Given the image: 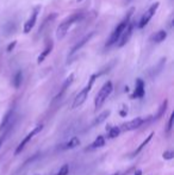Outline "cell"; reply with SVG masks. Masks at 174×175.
Wrapping results in <instances>:
<instances>
[{"instance_id": "6da1fadb", "label": "cell", "mask_w": 174, "mask_h": 175, "mask_svg": "<svg viewBox=\"0 0 174 175\" xmlns=\"http://www.w3.org/2000/svg\"><path fill=\"white\" fill-rule=\"evenodd\" d=\"M132 12H134V10H130V11L128 12V15H125V18L117 25V28H116V29L114 30V32L111 33V36H110V38H109V41L106 42V46H112V44H114V43L118 42L119 37L122 36V33L124 32V30H125L127 26H128V24L130 23V17H131V15H132Z\"/></svg>"}, {"instance_id": "7a4b0ae2", "label": "cell", "mask_w": 174, "mask_h": 175, "mask_svg": "<svg viewBox=\"0 0 174 175\" xmlns=\"http://www.w3.org/2000/svg\"><path fill=\"white\" fill-rule=\"evenodd\" d=\"M112 90H114V85L111 81H107L106 84H104V86L100 88L99 93L96 97V100H94V105H96V110H98L103 106V104L105 103V100L110 97V94L112 93Z\"/></svg>"}, {"instance_id": "3957f363", "label": "cell", "mask_w": 174, "mask_h": 175, "mask_svg": "<svg viewBox=\"0 0 174 175\" xmlns=\"http://www.w3.org/2000/svg\"><path fill=\"white\" fill-rule=\"evenodd\" d=\"M81 18H83V17H81L80 13H76V15H70V17H68L66 20H63V22L60 24V26L57 28V30H56V36H57V38L61 39V38L65 37V36L67 35L68 30L70 29V26L75 23V22L80 20Z\"/></svg>"}, {"instance_id": "277c9868", "label": "cell", "mask_w": 174, "mask_h": 175, "mask_svg": "<svg viewBox=\"0 0 174 175\" xmlns=\"http://www.w3.org/2000/svg\"><path fill=\"white\" fill-rule=\"evenodd\" d=\"M96 77H97V75H92L91 79H90V82L87 84V86H86L83 91L80 92V93L75 97V99H74V101H73V108H76V107H79L80 105H83V103H85V100L87 99V95H88V93H90V91H91L92 86H93V82H94Z\"/></svg>"}, {"instance_id": "5b68a950", "label": "cell", "mask_w": 174, "mask_h": 175, "mask_svg": "<svg viewBox=\"0 0 174 175\" xmlns=\"http://www.w3.org/2000/svg\"><path fill=\"white\" fill-rule=\"evenodd\" d=\"M42 129H43V125H37V126H36V128H35L33 130H32L31 132H29V133H28V135H26V136L24 137L23 141H22V142L19 143V145L17 147V149H16V151H15V155H18V154H20V152H22V150H23L24 148H25V145L28 144L29 142H30L31 138L33 137L35 135H37L38 132H41V131H42Z\"/></svg>"}, {"instance_id": "8992f818", "label": "cell", "mask_w": 174, "mask_h": 175, "mask_svg": "<svg viewBox=\"0 0 174 175\" xmlns=\"http://www.w3.org/2000/svg\"><path fill=\"white\" fill-rule=\"evenodd\" d=\"M159 2H155V4H153L150 7L148 8V11L142 15V18H141V20H140V23H138V28L140 29H142L144 28L147 24L149 23V20H150L151 18H153V15H155V12H156V10L159 7Z\"/></svg>"}, {"instance_id": "52a82bcc", "label": "cell", "mask_w": 174, "mask_h": 175, "mask_svg": "<svg viewBox=\"0 0 174 175\" xmlns=\"http://www.w3.org/2000/svg\"><path fill=\"white\" fill-rule=\"evenodd\" d=\"M134 25H135L134 23L128 24L127 29L124 30V32L122 33V36L118 39V46H124L129 42V39H130L131 35H132V31H134Z\"/></svg>"}, {"instance_id": "ba28073f", "label": "cell", "mask_w": 174, "mask_h": 175, "mask_svg": "<svg viewBox=\"0 0 174 175\" xmlns=\"http://www.w3.org/2000/svg\"><path fill=\"white\" fill-rule=\"evenodd\" d=\"M143 123H144L143 118H135V119H132V120H130V122H127V123H124V124H122L119 129H121L122 131H131V130H135L137 129V128H140Z\"/></svg>"}, {"instance_id": "9c48e42d", "label": "cell", "mask_w": 174, "mask_h": 175, "mask_svg": "<svg viewBox=\"0 0 174 175\" xmlns=\"http://www.w3.org/2000/svg\"><path fill=\"white\" fill-rule=\"evenodd\" d=\"M38 12H39V7H36L35 10H33V12H32L31 17L28 19V22L25 23V25H24V32H25V33H29V32L31 31V29L35 26L36 20H37Z\"/></svg>"}, {"instance_id": "30bf717a", "label": "cell", "mask_w": 174, "mask_h": 175, "mask_svg": "<svg viewBox=\"0 0 174 175\" xmlns=\"http://www.w3.org/2000/svg\"><path fill=\"white\" fill-rule=\"evenodd\" d=\"M13 114H15V108H11L7 113L5 114L4 119H2L1 123H0V132L6 129V128H7V125L8 126H11V119L13 118Z\"/></svg>"}, {"instance_id": "8fae6325", "label": "cell", "mask_w": 174, "mask_h": 175, "mask_svg": "<svg viewBox=\"0 0 174 175\" xmlns=\"http://www.w3.org/2000/svg\"><path fill=\"white\" fill-rule=\"evenodd\" d=\"M79 144H80V139H79L78 137H73V138H70L68 142L61 144L59 149H60V150H69V149H74V148H76Z\"/></svg>"}, {"instance_id": "7c38bea8", "label": "cell", "mask_w": 174, "mask_h": 175, "mask_svg": "<svg viewBox=\"0 0 174 175\" xmlns=\"http://www.w3.org/2000/svg\"><path fill=\"white\" fill-rule=\"evenodd\" d=\"M93 35H94V32H91V33L86 35V36H85V37H83V39L80 41V43H78V44H76V46H74V48H73L72 50H70V53H69V56L74 55V54H75L76 51L79 50V49H81V48H83V46H85V44H86V43H87V42H88V41H90L92 37H93Z\"/></svg>"}, {"instance_id": "4fadbf2b", "label": "cell", "mask_w": 174, "mask_h": 175, "mask_svg": "<svg viewBox=\"0 0 174 175\" xmlns=\"http://www.w3.org/2000/svg\"><path fill=\"white\" fill-rule=\"evenodd\" d=\"M144 95V84L141 79H138L136 81V90L134 93V98H142Z\"/></svg>"}, {"instance_id": "5bb4252c", "label": "cell", "mask_w": 174, "mask_h": 175, "mask_svg": "<svg viewBox=\"0 0 174 175\" xmlns=\"http://www.w3.org/2000/svg\"><path fill=\"white\" fill-rule=\"evenodd\" d=\"M53 48H54V46H53V42H50L48 46H47V48L43 50V53H41V55L38 56V59H37V62L38 63H41V62H43L44 60H46V57L49 55V54L51 53L53 51Z\"/></svg>"}, {"instance_id": "9a60e30c", "label": "cell", "mask_w": 174, "mask_h": 175, "mask_svg": "<svg viewBox=\"0 0 174 175\" xmlns=\"http://www.w3.org/2000/svg\"><path fill=\"white\" fill-rule=\"evenodd\" d=\"M167 37V32L165 30H160L159 32H156L154 36H153V41L155 42V43H160V42H162V41H165Z\"/></svg>"}, {"instance_id": "2e32d148", "label": "cell", "mask_w": 174, "mask_h": 175, "mask_svg": "<svg viewBox=\"0 0 174 175\" xmlns=\"http://www.w3.org/2000/svg\"><path fill=\"white\" fill-rule=\"evenodd\" d=\"M105 144V138L103 136H98L96 138V141L91 144V149H96V148H100Z\"/></svg>"}, {"instance_id": "e0dca14e", "label": "cell", "mask_w": 174, "mask_h": 175, "mask_svg": "<svg viewBox=\"0 0 174 175\" xmlns=\"http://www.w3.org/2000/svg\"><path fill=\"white\" fill-rule=\"evenodd\" d=\"M153 136H154V133L151 132L150 135H149V136L147 137V139H144L143 142L141 143V145H140V147L137 148V149H136V151L134 152V155H137V154H140V152L142 151V149H143L144 147H145V145H147V144H148V143H149V142H150V139H151V138H153Z\"/></svg>"}, {"instance_id": "ac0fdd59", "label": "cell", "mask_w": 174, "mask_h": 175, "mask_svg": "<svg viewBox=\"0 0 174 175\" xmlns=\"http://www.w3.org/2000/svg\"><path fill=\"white\" fill-rule=\"evenodd\" d=\"M110 116V111H104L101 114H99L98 117L96 118V120H94V123H93V125H97V124H100V123H103L104 120H105L106 118Z\"/></svg>"}, {"instance_id": "d6986e66", "label": "cell", "mask_w": 174, "mask_h": 175, "mask_svg": "<svg viewBox=\"0 0 174 175\" xmlns=\"http://www.w3.org/2000/svg\"><path fill=\"white\" fill-rule=\"evenodd\" d=\"M22 80H23V74H22V72H18L15 75V79H13V85H15L16 88H18L20 86Z\"/></svg>"}, {"instance_id": "ffe728a7", "label": "cell", "mask_w": 174, "mask_h": 175, "mask_svg": "<svg viewBox=\"0 0 174 175\" xmlns=\"http://www.w3.org/2000/svg\"><path fill=\"white\" fill-rule=\"evenodd\" d=\"M119 132H121V129H119L118 126H114V128H111L110 131H109V137L110 138L117 137V136L119 135Z\"/></svg>"}, {"instance_id": "44dd1931", "label": "cell", "mask_w": 174, "mask_h": 175, "mask_svg": "<svg viewBox=\"0 0 174 175\" xmlns=\"http://www.w3.org/2000/svg\"><path fill=\"white\" fill-rule=\"evenodd\" d=\"M68 173H69V166L68 164H63L54 175H68Z\"/></svg>"}, {"instance_id": "7402d4cb", "label": "cell", "mask_w": 174, "mask_h": 175, "mask_svg": "<svg viewBox=\"0 0 174 175\" xmlns=\"http://www.w3.org/2000/svg\"><path fill=\"white\" fill-rule=\"evenodd\" d=\"M73 79H74V74H70V76H69L68 79L66 80V82H65V85L62 86V91H61V93H60V94H59V97H60V95H61V94H62V93H63V92L66 91V88L68 87L69 85H70V84H72V82H73ZM59 97H57V98H59Z\"/></svg>"}, {"instance_id": "603a6c76", "label": "cell", "mask_w": 174, "mask_h": 175, "mask_svg": "<svg viewBox=\"0 0 174 175\" xmlns=\"http://www.w3.org/2000/svg\"><path fill=\"white\" fill-rule=\"evenodd\" d=\"M173 119H174V114H171V118H169V122H168V126H167V132H171V130L173 128Z\"/></svg>"}, {"instance_id": "cb8c5ba5", "label": "cell", "mask_w": 174, "mask_h": 175, "mask_svg": "<svg viewBox=\"0 0 174 175\" xmlns=\"http://www.w3.org/2000/svg\"><path fill=\"white\" fill-rule=\"evenodd\" d=\"M163 159H167V160H169V159H173V152H172V151L163 152Z\"/></svg>"}, {"instance_id": "d4e9b609", "label": "cell", "mask_w": 174, "mask_h": 175, "mask_svg": "<svg viewBox=\"0 0 174 175\" xmlns=\"http://www.w3.org/2000/svg\"><path fill=\"white\" fill-rule=\"evenodd\" d=\"M16 43H17V42H16V41H13V42H12V43H11V44L8 46V48H7V51H11V50H12V49L15 48Z\"/></svg>"}, {"instance_id": "484cf974", "label": "cell", "mask_w": 174, "mask_h": 175, "mask_svg": "<svg viewBox=\"0 0 174 175\" xmlns=\"http://www.w3.org/2000/svg\"><path fill=\"white\" fill-rule=\"evenodd\" d=\"M5 137H6V136H5V135H4V136H1V137H0V148H1V145H2V143H4V141H5Z\"/></svg>"}, {"instance_id": "4316f807", "label": "cell", "mask_w": 174, "mask_h": 175, "mask_svg": "<svg viewBox=\"0 0 174 175\" xmlns=\"http://www.w3.org/2000/svg\"><path fill=\"white\" fill-rule=\"evenodd\" d=\"M135 175H142V172H141V170H137Z\"/></svg>"}, {"instance_id": "83f0119b", "label": "cell", "mask_w": 174, "mask_h": 175, "mask_svg": "<svg viewBox=\"0 0 174 175\" xmlns=\"http://www.w3.org/2000/svg\"><path fill=\"white\" fill-rule=\"evenodd\" d=\"M111 175H121L119 173H114V174H111Z\"/></svg>"}, {"instance_id": "f1b7e54d", "label": "cell", "mask_w": 174, "mask_h": 175, "mask_svg": "<svg viewBox=\"0 0 174 175\" xmlns=\"http://www.w3.org/2000/svg\"><path fill=\"white\" fill-rule=\"evenodd\" d=\"M128 1H130V0H128Z\"/></svg>"}]
</instances>
